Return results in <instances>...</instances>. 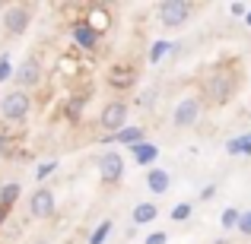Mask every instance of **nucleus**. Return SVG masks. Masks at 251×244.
Returning a JSON list of instances; mask_svg holds the SVG:
<instances>
[{
    "mask_svg": "<svg viewBox=\"0 0 251 244\" xmlns=\"http://www.w3.org/2000/svg\"><path fill=\"white\" fill-rule=\"evenodd\" d=\"M29 108H32V98L23 89H13L0 98V117H6V121H23L29 114Z\"/></svg>",
    "mask_w": 251,
    "mask_h": 244,
    "instance_id": "obj_1",
    "label": "nucleus"
},
{
    "mask_svg": "<svg viewBox=\"0 0 251 244\" xmlns=\"http://www.w3.org/2000/svg\"><path fill=\"white\" fill-rule=\"evenodd\" d=\"M188 16H191V3H184V0H166V3H159V22L169 25V29L184 25Z\"/></svg>",
    "mask_w": 251,
    "mask_h": 244,
    "instance_id": "obj_2",
    "label": "nucleus"
},
{
    "mask_svg": "<svg viewBox=\"0 0 251 244\" xmlns=\"http://www.w3.org/2000/svg\"><path fill=\"white\" fill-rule=\"evenodd\" d=\"M197 117H201V98H194V95L181 98L175 105V111H172V124L175 127H191V124H197Z\"/></svg>",
    "mask_w": 251,
    "mask_h": 244,
    "instance_id": "obj_3",
    "label": "nucleus"
},
{
    "mask_svg": "<svg viewBox=\"0 0 251 244\" xmlns=\"http://www.w3.org/2000/svg\"><path fill=\"white\" fill-rule=\"evenodd\" d=\"M99 121H102V127L108 130V133L124 130V127H127V105H124V102H108L102 108V117H99Z\"/></svg>",
    "mask_w": 251,
    "mask_h": 244,
    "instance_id": "obj_4",
    "label": "nucleus"
},
{
    "mask_svg": "<svg viewBox=\"0 0 251 244\" xmlns=\"http://www.w3.org/2000/svg\"><path fill=\"white\" fill-rule=\"evenodd\" d=\"M54 209H57L54 190H48V187H38L35 194L29 197V213L35 216V219H48V216H54Z\"/></svg>",
    "mask_w": 251,
    "mask_h": 244,
    "instance_id": "obj_5",
    "label": "nucleus"
},
{
    "mask_svg": "<svg viewBox=\"0 0 251 244\" xmlns=\"http://www.w3.org/2000/svg\"><path fill=\"white\" fill-rule=\"evenodd\" d=\"M13 80H16L19 89H32V86L42 83V64L35 61V57H25L23 64H19V70H13Z\"/></svg>",
    "mask_w": 251,
    "mask_h": 244,
    "instance_id": "obj_6",
    "label": "nucleus"
},
{
    "mask_svg": "<svg viewBox=\"0 0 251 244\" xmlns=\"http://www.w3.org/2000/svg\"><path fill=\"white\" fill-rule=\"evenodd\" d=\"M99 171H102V181L105 184H118L124 175V159L121 153H105L102 162H99Z\"/></svg>",
    "mask_w": 251,
    "mask_h": 244,
    "instance_id": "obj_7",
    "label": "nucleus"
},
{
    "mask_svg": "<svg viewBox=\"0 0 251 244\" xmlns=\"http://www.w3.org/2000/svg\"><path fill=\"white\" fill-rule=\"evenodd\" d=\"M29 10L25 6H10V10L3 13V29L10 32V35H23L25 29H29Z\"/></svg>",
    "mask_w": 251,
    "mask_h": 244,
    "instance_id": "obj_8",
    "label": "nucleus"
},
{
    "mask_svg": "<svg viewBox=\"0 0 251 244\" xmlns=\"http://www.w3.org/2000/svg\"><path fill=\"white\" fill-rule=\"evenodd\" d=\"M232 89H235L232 73H213V76H210L207 92H210V98H213V102H226V98L232 95Z\"/></svg>",
    "mask_w": 251,
    "mask_h": 244,
    "instance_id": "obj_9",
    "label": "nucleus"
},
{
    "mask_svg": "<svg viewBox=\"0 0 251 244\" xmlns=\"http://www.w3.org/2000/svg\"><path fill=\"white\" fill-rule=\"evenodd\" d=\"M147 187L153 190V194H166V190L172 187V175L166 168H150L147 171Z\"/></svg>",
    "mask_w": 251,
    "mask_h": 244,
    "instance_id": "obj_10",
    "label": "nucleus"
},
{
    "mask_svg": "<svg viewBox=\"0 0 251 244\" xmlns=\"http://www.w3.org/2000/svg\"><path fill=\"white\" fill-rule=\"evenodd\" d=\"M74 42L80 44V48H96V42H99V32L92 29L89 22H80L74 29Z\"/></svg>",
    "mask_w": 251,
    "mask_h": 244,
    "instance_id": "obj_11",
    "label": "nucleus"
},
{
    "mask_svg": "<svg viewBox=\"0 0 251 244\" xmlns=\"http://www.w3.org/2000/svg\"><path fill=\"white\" fill-rule=\"evenodd\" d=\"M156 216H159V206H156V203H140V206H134V225H147Z\"/></svg>",
    "mask_w": 251,
    "mask_h": 244,
    "instance_id": "obj_12",
    "label": "nucleus"
},
{
    "mask_svg": "<svg viewBox=\"0 0 251 244\" xmlns=\"http://www.w3.org/2000/svg\"><path fill=\"white\" fill-rule=\"evenodd\" d=\"M130 149H134L137 165H150V162H156V155H159V149H156L153 143H137V146H130Z\"/></svg>",
    "mask_w": 251,
    "mask_h": 244,
    "instance_id": "obj_13",
    "label": "nucleus"
},
{
    "mask_svg": "<svg viewBox=\"0 0 251 244\" xmlns=\"http://www.w3.org/2000/svg\"><path fill=\"white\" fill-rule=\"evenodd\" d=\"M111 140H115V143H127V146H137V143H143V130L140 127H124V130H118V133H111Z\"/></svg>",
    "mask_w": 251,
    "mask_h": 244,
    "instance_id": "obj_14",
    "label": "nucleus"
},
{
    "mask_svg": "<svg viewBox=\"0 0 251 244\" xmlns=\"http://www.w3.org/2000/svg\"><path fill=\"white\" fill-rule=\"evenodd\" d=\"M108 83L115 86V89H127L130 83H134V70H127V67H115L108 73Z\"/></svg>",
    "mask_w": 251,
    "mask_h": 244,
    "instance_id": "obj_15",
    "label": "nucleus"
},
{
    "mask_svg": "<svg viewBox=\"0 0 251 244\" xmlns=\"http://www.w3.org/2000/svg\"><path fill=\"white\" fill-rule=\"evenodd\" d=\"M16 197H19V184H6V187L0 190V206H10Z\"/></svg>",
    "mask_w": 251,
    "mask_h": 244,
    "instance_id": "obj_16",
    "label": "nucleus"
},
{
    "mask_svg": "<svg viewBox=\"0 0 251 244\" xmlns=\"http://www.w3.org/2000/svg\"><path fill=\"white\" fill-rule=\"evenodd\" d=\"M108 235H111V219H105L102 225L96 228V235H92V238H89V244H102L105 238H108Z\"/></svg>",
    "mask_w": 251,
    "mask_h": 244,
    "instance_id": "obj_17",
    "label": "nucleus"
},
{
    "mask_svg": "<svg viewBox=\"0 0 251 244\" xmlns=\"http://www.w3.org/2000/svg\"><path fill=\"white\" fill-rule=\"evenodd\" d=\"M239 219H242L239 209H226L223 213V228H239Z\"/></svg>",
    "mask_w": 251,
    "mask_h": 244,
    "instance_id": "obj_18",
    "label": "nucleus"
},
{
    "mask_svg": "<svg viewBox=\"0 0 251 244\" xmlns=\"http://www.w3.org/2000/svg\"><path fill=\"white\" fill-rule=\"evenodd\" d=\"M83 98H70V105H67V117L70 121H80V114H83Z\"/></svg>",
    "mask_w": 251,
    "mask_h": 244,
    "instance_id": "obj_19",
    "label": "nucleus"
},
{
    "mask_svg": "<svg viewBox=\"0 0 251 244\" xmlns=\"http://www.w3.org/2000/svg\"><path fill=\"white\" fill-rule=\"evenodd\" d=\"M239 232L245 235V238H251V209H245V213H242V219H239Z\"/></svg>",
    "mask_w": 251,
    "mask_h": 244,
    "instance_id": "obj_20",
    "label": "nucleus"
},
{
    "mask_svg": "<svg viewBox=\"0 0 251 244\" xmlns=\"http://www.w3.org/2000/svg\"><path fill=\"white\" fill-rule=\"evenodd\" d=\"M166 51H169V44H166V42H156V44H153V51H150V61H153V64H156V61H162V54H166Z\"/></svg>",
    "mask_w": 251,
    "mask_h": 244,
    "instance_id": "obj_21",
    "label": "nucleus"
},
{
    "mask_svg": "<svg viewBox=\"0 0 251 244\" xmlns=\"http://www.w3.org/2000/svg\"><path fill=\"white\" fill-rule=\"evenodd\" d=\"M188 216H191V203H181V206H175V209H172V219H175V222L188 219Z\"/></svg>",
    "mask_w": 251,
    "mask_h": 244,
    "instance_id": "obj_22",
    "label": "nucleus"
},
{
    "mask_svg": "<svg viewBox=\"0 0 251 244\" xmlns=\"http://www.w3.org/2000/svg\"><path fill=\"white\" fill-rule=\"evenodd\" d=\"M10 76H13V67H10V61L3 57V61H0V83H3V80H10Z\"/></svg>",
    "mask_w": 251,
    "mask_h": 244,
    "instance_id": "obj_23",
    "label": "nucleus"
},
{
    "mask_svg": "<svg viewBox=\"0 0 251 244\" xmlns=\"http://www.w3.org/2000/svg\"><path fill=\"white\" fill-rule=\"evenodd\" d=\"M229 153H248V140H232L229 143Z\"/></svg>",
    "mask_w": 251,
    "mask_h": 244,
    "instance_id": "obj_24",
    "label": "nucleus"
},
{
    "mask_svg": "<svg viewBox=\"0 0 251 244\" xmlns=\"http://www.w3.org/2000/svg\"><path fill=\"white\" fill-rule=\"evenodd\" d=\"M51 171H54V162H45L42 168H38V175H35V177H38V181H45V177H48Z\"/></svg>",
    "mask_w": 251,
    "mask_h": 244,
    "instance_id": "obj_25",
    "label": "nucleus"
},
{
    "mask_svg": "<svg viewBox=\"0 0 251 244\" xmlns=\"http://www.w3.org/2000/svg\"><path fill=\"white\" fill-rule=\"evenodd\" d=\"M166 241H169L166 232H156V235H150V238H147V244H166Z\"/></svg>",
    "mask_w": 251,
    "mask_h": 244,
    "instance_id": "obj_26",
    "label": "nucleus"
},
{
    "mask_svg": "<svg viewBox=\"0 0 251 244\" xmlns=\"http://www.w3.org/2000/svg\"><path fill=\"white\" fill-rule=\"evenodd\" d=\"M6 153V136H0V155Z\"/></svg>",
    "mask_w": 251,
    "mask_h": 244,
    "instance_id": "obj_27",
    "label": "nucleus"
},
{
    "mask_svg": "<svg viewBox=\"0 0 251 244\" xmlns=\"http://www.w3.org/2000/svg\"><path fill=\"white\" fill-rule=\"evenodd\" d=\"M6 219V206H0V222H3Z\"/></svg>",
    "mask_w": 251,
    "mask_h": 244,
    "instance_id": "obj_28",
    "label": "nucleus"
},
{
    "mask_svg": "<svg viewBox=\"0 0 251 244\" xmlns=\"http://www.w3.org/2000/svg\"><path fill=\"white\" fill-rule=\"evenodd\" d=\"M35 244H51V241H35Z\"/></svg>",
    "mask_w": 251,
    "mask_h": 244,
    "instance_id": "obj_29",
    "label": "nucleus"
},
{
    "mask_svg": "<svg viewBox=\"0 0 251 244\" xmlns=\"http://www.w3.org/2000/svg\"><path fill=\"white\" fill-rule=\"evenodd\" d=\"M248 25H251V13H248Z\"/></svg>",
    "mask_w": 251,
    "mask_h": 244,
    "instance_id": "obj_30",
    "label": "nucleus"
}]
</instances>
